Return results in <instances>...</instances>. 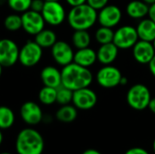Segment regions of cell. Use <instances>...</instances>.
Instances as JSON below:
<instances>
[{
    "label": "cell",
    "instance_id": "5b68a950",
    "mask_svg": "<svg viewBox=\"0 0 155 154\" xmlns=\"http://www.w3.org/2000/svg\"><path fill=\"white\" fill-rule=\"evenodd\" d=\"M43 56V48L35 41H27L19 51L20 64L25 67L36 65Z\"/></svg>",
    "mask_w": 155,
    "mask_h": 154
},
{
    "label": "cell",
    "instance_id": "7c38bea8",
    "mask_svg": "<svg viewBox=\"0 0 155 154\" xmlns=\"http://www.w3.org/2000/svg\"><path fill=\"white\" fill-rule=\"evenodd\" d=\"M123 17L122 10L115 5H107L99 10L97 22L102 26L114 28L117 26Z\"/></svg>",
    "mask_w": 155,
    "mask_h": 154
},
{
    "label": "cell",
    "instance_id": "277c9868",
    "mask_svg": "<svg viewBox=\"0 0 155 154\" xmlns=\"http://www.w3.org/2000/svg\"><path fill=\"white\" fill-rule=\"evenodd\" d=\"M152 99L150 89L143 84H136L131 86L126 93L128 105L135 111H143L148 108Z\"/></svg>",
    "mask_w": 155,
    "mask_h": 154
},
{
    "label": "cell",
    "instance_id": "8992f818",
    "mask_svg": "<svg viewBox=\"0 0 155 154\" xmlns=\"http://www.w3.org/2000/svg\"><path fill=\"white\" fill-rule=\"evenodd\" d=\"M139 36L136 27L133 25H123L114 31L113 43L122 50L133 48L138 42Z\"/></svg>",
    "mask_w": 155,
    "mask_h": 154
},
{
    "label": "cell",
    "instance_id": "484cf974",
    "mask_svg": "<svg viewBox=\"0 0 155 154\" xmlns=\"http://www.w3.org/2000/svg\"><path fill=\"white\" fill-rule=\"evenodd\" d=\"M114 31L113 28L106 26H100L94 34V38L96 42L100 44H104L108 43H112L114 40Z\"/></svg>",
    "mask_w": 155,
    "mask_h": 154
},
{
    "label": "cell",
    "instance_id": "6da1fadb",
    "mask_svg": "<svg viewBox=\"0 0 155 154\" xmlns=\"http://www.w3.org/2000/svg\"><path fill=\"white\" fill-rule=\"evenodd\" d=\"M61 74L62 85L72 91L89 87L94 81V75L89 68L81 66L74 62L64 66L61 70Z\"/></svg>",
    "mask_w": 155,
    "mask_h": 154
},
{
    "label": "cell",
    "instance_id": "7bdbcfd3",
    "mask_svg": "<svg viewBox=\"0 0 155 154\" xmlns=\"http://www.w3.org/2000/svg\"><path fill=\"white\" fill-rule=\"evenodd\" d=\"M45 1H48V2H50V1H52V2H59L60 0H45Z\"/></svg>",
    "mask_w": 155,
    "mask_h": 154
},
{
    "label": "cell",
    "instance_id": "b9f144b4",
    "mask_svg": "<svg viewBox=\"0 0 155 154\" xmlns=\"http://www.w3.org/2000/svg\"><path fill=\"white\" fill-rule=\"evenodd\" d=\"M2 71H3V66H2L1 64H0V76H1V74H2Z\"/></svg>",
    "mask_w": 155,
    "mask_h": 154
},
{
    "label": "cell",
    "instance_id": "f6af8a7d",
    "mask_svg": "<svg viewBox=\"0 0 155 154\" xmlns=\"http://www.w3.org/2000/svg\"><path fill=\"white\" fill-rule=\"evenodd\" d=\"M0 154H11V153H9V152H2V153H0Z\"/></svg>",
    "mask_w": 155,
    "mask_h": 154
},
{
    "label": "cell",
    "instance_id": "8fae6325",
    "mask_svg": "<svg viewBox=\"0 0 155 154\" xmlns=\"http://www.w3.org/2000/svg\"><path fill=\"white\" fill-rule=\"evenodd\" d=\"M22 28L24 31L31 35H35L45 28V19L41 13L34 10H27L21 15Z\"/></svg>",
    "mask_w": 155,
    "mask_h": 154
},
{
    "label": "cell",
    "instance_id": "ba28073f",
    "mask_svg": "<svg viewBox=\"0 0 155 154\" xmlns=\"http://www.w3.org/2000/svg\"><path fill=\"white\" fill-rule=\"evenodd\" d=\"M45 22L52 26H57L64 23L67 15L64 5L60 2L45 1L41 12Z\"/></svg>",
    "mask_w": 155,
    "mask_h": 154
},
{
    "label": "cell",
    "instance_id": "d6a6232c",
    "mask_svg": "<svg viewBox=\"0 0 155 154\" xmlns=\"http://www.w3.org/2000/svg\"><path fill=\"white\" fill-rule=\"evenodd\" d=\"M65 2H66L71 7H74V6H77V5L85 4V3H86V0H65Z\"/></svg>",
    "mask_w": 155,
    "mask_h": 154
},
{
    "label": "cell",
    "instance_id": "ab89813d",
    "mask_svg": "<svg viewBox=\"0 0 155 154\" xmlns=\"http://www.w3.org/2000/svg\"><path fill=\"white\" fill-rule=\"evenodd\" d=\"M152 148H153V153L155 154V139L153 140V144H152Z\"/></svg>",
    "mask_w": 155,
    "mask_h": 154
},
{
    "label": "cell",
    "instance_id": "f35d334b",
    "mask_svg": "<svg viewBox=\"0 0 155 154\" xmlns=\"http://www.w3.org/2000/svg\"><path fill=\"white\" fill-rule=\"evenodd\" d=\"M143 1L145 2L146 4H148L149 5H153V4L155 3V0H143Z\"/></svg>",
    "mask_w": 155,
    "mask_h": 154
},
{
    "label": "cell",
    "instance_id": "7a4b0ae2",
    "mask_svg": "<svg viewBox=\"0 0 155 154\" xmlns=\"http://www.w3.org/2000/svg\"><path fill=\"white\" fill-rule=\"evenodd\" d=\"M98 12L87 3L74 6L70 9L66 18L74 30H88L97 22Z\"/></svg>",
    "mask_w": 155,
    "mask_h": 154
},
{
    "label": "cell",
    "instance_id": "f546056e",
    "mask_svg": "<svg viewBox=\"0 0 155 154\" xmlns=\"http://www.w3.org/2000/svg\"><path fill=\"white\" fill-rule=\"evenodd\" d=\"M108 2L109 0H86V3L97 11L107 5Z\"/></svg>",
    "mask_w": 155,
    "mask_h": 154
},
{
    "label": "cell",
    "instance_id": "ee69618b",
    "mask_svg": "<svg viewBox=\"0 0 155 154\" xmlns=\"http://www.w3.org/2000/svg\"><path fill=\"white\" fill-rule=\"evenodd\" d=\"M152 43H153V47H154V49H155V39L153 40V42H152Z\"/></svg>",
    "mask_w": 155,
    "mask_h": 154
},
{
    "label": "cell",
    "instance_id": "8d00e7d4",
    "mask_svg": "<svg viewBox=\"0 0 155 154\" xmlns=\"http://www.w3.org/2000/svg\"><path fill=\"white\" fill-rule=\"evenodd\" d=\"M82 154H102V152L96 149H87Z\"/></svg>",
    "mask_w": 155,
    "mask_h": 154
},
{
    "label": "cell",
    "instance_id": "60d3db41",
    "mask_svg": "<svg viewBox=\"0 0 155 154\" xmlns=\"http://www.w3.org/2000/svg\"><path fill=\"white\" fill-rule=\"evenodd\" d=\"M2 143H3V134H2V132L0 130V145H1Z\"/></svg>",
    "mask_w": 155,
    "mask_h": 154
},
{
    "label": "cell",
    "instance_id": "d6986e66",
    "mask_svg": "<svg viewBox=\"0 0 155 154\" xmlns=\"http://www.w3.org/2000/svg\"><path fill=\"white\" fill-rule=\"evenodd\" d=\"M149 5L143 0H132L126 5V13L133 19H143L148 15Z\"/></svg>",
    "mask_w": 155,
    "mask_h": 154
},
{
    "label": "cell",
    "instance_id": "3957f363",
    "mask_svg": "<svg viewBox=\"0 0 155 154\" xmlns=\"http://www.w3.org/2000/svg\"><path fill=\"white\" fill-rule=\"evenodd\" d=\"M44 149L45 141L38 131L25 128L17 134L15 150L18 154H42Z\"/></svg>",
    "mask_w": 155,
    "mask_h": 154
},
{
    "label": "cell",
    "instance_id": "e575fe53",
    "mask_svg": "<svg viewBox=\"0 0 155 154\" xmlns=\"http://www.w3.org/2000/svg\"><path fill=\"white\" fill-rule=\"evenodd\" d=\"M148 66H149L150 73L152 74V75L153 77H155V55L153 57V59L150 61V63L148 64Z\"/></svg>",
    "mask_w": 155,
    "mask_h": 154
},
{
    "label": "cell",
    "instance_id": "cb8c5ba5",
    "mask_svg": "<svg viewBox=\"0 0 155 154\" xmlns=\"http://www.w3.org/2000/svg\"><path fill=\"white\" fill-rule=\"evenodd\" d=\"M15 113L11 108L1 105L0 106V130H6L15 123Z\"/></svg>",
    "mask_w": 155,
    "mask_h": 154
},
{
    "label": "cell",
    "instance_id": "4316f807",
    "mask_svg": "<svg viewBox=\"0 0 155 154\" xmlns=\"http://www.w3.org/2000/svg\"><path fill=\"white\" fill-rule=\"evenodd\" d=\"M4 25L10 32H16L22 28V17L18 14H10L4 20Z\"/></svg>",
    "mask_w": 155,
    "mask_h": 154
},
{
    "label": "cell",
    "instance_id": "e0dca14e",
    "mask_svg": "<svg viewBox=\"0 0 155 154\" xmlns=\"http://www.w3.org/2000/svg\"><path fill=\"white\" fill-rule=\"evenodd\" d=\"M119 48L112 42L104 44H101L97 53V61L103 65L112 64L117 58L119 54Z\"/></svg>",
    "mask_w": 155,
    "mask_h": 154
},
{
    "label": "cell",
    "instance_id": "4fadbf2b",
    "mask_svg": "<svg viewBox=\"0 0 155 154\" xmlns=\"http://www.w3.org/2000/svg\"><path fill=\"white\" fill-rule=\"evenodd\" d=\"M51 54L54 62L63 67L74 62V52L65 41H56L51 47Z\"/></svg>",
    "mask_w": 155,
    "mask_h": 154
},
{
    "label": "cell",
    "instance_id": "4dcf8cb0",
    "mask_svg": "<svg viewBox=\"0 0 155 154\" xmlns=\"http://www.w3.org/2000/svg\"><path fill=\"white\" fill-rule=\"evenodd\" d=\"M45 0H32L31 5H30V9L34 10L35 12L41 13L42 10H43V7L45 5Z\"/></svg>",
    "mask_w": 155,
    "mask_h": 154
},
{
    "label": "cell",
    "instance_id": "44dd1931",
    "mask_svg": "<svg viewBox=\"0 0 155 154\" xmlns=\"http://www.w3.org/2000/svg\"><path fill=\"white\" fill-rule=\"evenodd\" d=\"M77 108L73 104L61 105V107L55 113V118L64 123H70L75 121L77 118Z\"/></svg>",
    "mask_w": 155,
    "mask_h": 154
},
{
    "label": "cell",
    "instance_id": "9a60e30c",
    "mask_svg": "<svg viewBox=\"0 0 155 154\" xmlns=\"http://www.w3.org/2000/svg\"><path fill=\"white\" fill-rule=\"evenodd\" d=\"M132 49L134 60L141 64H148L155 55V49L152 42L139 39Z\"/></svg>",
    "mask_w": 155,
    "mask_h": 154
},
{
    "label": "cell",
    "instance_id": "30bf717a",
    "mask_svg": "<svg viewBox=\"0 0 155 154\" xmlns=\"http://www.w3.org/2000/svg\"><path fill=\"white\" fill-rule=\"evenodd\" d=\"M98 97L96 93L89 87L74 91L72 103L77 108V110H91L96 105Z\"/></svg>",
    "mask_w": 155,
    "mask_h": 154
},
{
    "label": "cell",
    "instance_id": "74e56055",
    "mask_svg": "<svg viewBox=\"0 0 155 154\" xmlns=\"http://www.w3.org/2000/svg\"><path fill=\"white\" fill-rule=\"evenodd\" d=\"M127 83H128V79H127L126 77H124V76L123 75V77H122V79H121V83H120V85H125V84H127Z\"/></svg>",
    "mask_w": 155,
    "mask_h": 154
},
{
    "label": "cell",
    "instance_id": "d4e9b609",
    "mask_svg": "<svg viewBox=\"0 0 155 154\" xmlns=\"http://www.w3.org/2000/svg\"><path fill=\"white\" fill-rule=\"evenodd\" d=\"M56 93L57 89L49 87V86H44L38 93V99L39 102L45 105H51L56 103Z\"/></svg>",
    "mask_w": 155,
    "mask_h": 154
},
{
    "label": "cell",
    "instance_id": "1f68e13d",
    "mask_svg": "<svg viewBox=\"0 0 155 154\" xmlns=\"http://www.w3.org/2000/svg\"><path fill=\"white\" fill-rule=\"evenodd\" d=\"M124 154H150V152L146 149L142 147H133L128 149Z\"/></svg>",
    "mask_w": 155,
    "mask_h": 154
},
{
    "label": "cell",
    "instance_id": "7402d4cb",
    "mask_svg": "<svg viewBox=\"0 0 155 154\" xmlns=\"http://www.w3.org/2000/svg\"><path fill=\"white\" fill-rule=\"evenodd\" d=\"M35 41L42 48H51L57 41L56 34L50 29H43L35 35Z\"/></svg>",
    "mask_w": 155,
    "mask_h": 154
},
{
    "label": "cell",
    "instance_id": "ac0fdd59",
    "mask_svg": "<svg viewBox=\"0 0 155 154\" xmlns=\"http://www.w3.org/2000/svg\"><path fill=\"white\" fill-rule=\"evenodd\" d=\"M96 61H97V53L90 46L82 49H77V51L74 52V63L81 66L90 68L92 65L95 64Z\"/></svg>",
    "mask_w": 155,
    "mask_h": 154
},
{
    "label": "cell",
    "instance_id": "ffe728a7",
    "mask_svg": "<svg viewBox=\"0 0 155 154\" xmlns=\"http://www.w3.org/2000/svg\"><path fill=\"white\" fill-rule=\"evenodd\" d=\"M136 30L140 40L153 42L155 39V23L150 17L141 19Z\"/></svg>",
    "mask_w": 155,
    "mask_h": 154
},
{
    "label": "cell",
    "instance_id": "9c48e42d",
    "mask_svg": "<svg viewBox=\"0 0 155 154\" xmlns=\"http://www.w3.org/2000/svg\"><path fill=\"white\" fill-rule=\"evenodd\" d=\"M18 45L11 39H0V64L3 67H11L19 59Z\"/></svg>",
    "mask_w": 155,
    "mask_h": 154
},
{
    "label": "cell",
    "instance_id": "836d02e7",
    "mask_svg": "<svg viewBox=\"0 0 155 154\" xmlns=\"http://www.w3.org/2000/svg\"><path fill=\"white\" fill-rule=\"evenodd\" d=\"M148 17H150L155 23V3L149 6V13H148Z\"/></svg>",
    "mask_w": 155,
    "mask_h": 154
},
{
    "label": "cell",
    "instance_id": "d590c367",
    "mask_svg": "<svg viewBox=\"0 0 155 154\" xmlns=\"http://www.w3.org/2000/svg\"><path fill=\"white\" fill-rule=\"evenodd\" d=\"M148 109L151 111V113L155 114V97L154 98L152 97V99L149 103V105H148Z\"/></svg>",
    "mask_w": 155,
    "mask_h": 154
},
{
    "label": "cell",
    "instance_id": "5bb4252c",
    "mask_svg": "<svg viewBox=\"0 0 155 154\" xmlns=\"http://www.w3.org/2000/svg\"><path fill=\"white\" fill-rule=\"evenodd\" d=\"M22 120L28 125H36L43 120V111L35 102L28 101L22 104L20 108Z\"/></svg>",
    "mask_w": 155,
    "mask_h": 154
},
{
    "label": "cell",
    "instance_id": "603a6c76",
    "mask_svg": "<svg viewBox=\"0 0 155 154\" xmlns=\"http://www.w3.org/2000/svg\"><path fill=\"white\" fill-rule=\"evenodd\" d=\"M91 40V34L88 30H74L72 35V44L76 49L89 47Z\"/></svg>",
    "mask_w": 155,
    "mask_h": 154
},
{
    "label": "cell",
    "instance_id": "83f0119b",
    "mask_svg": "<svg viewBox=\"0 0 155 154\" xmlns=\"http://www.w3.org/2000/svg\"><path fill=\"white\" fill-rule=\"evenodd\" d=\"M73 94L74 91L61 85L57 88L56 93V103L60 105L70 104L73 101Z\"/></svg>",
    "mask_w": 155,
    "mask_h": 154
},
{
    "label": "cell",
    "instance_id": "f1b7e54d",
    "mask_svg": "<svg viewBox=\"0 0 155 154\" xmlns=\"http://www.w3.org/2000/svg\"><path fill=\"white\" fill-rule=\"evenodd\" d=\"M7 5L11 10L16 13H24L30 9L32 0H7Z\"/></svg>",
    "mask_w": 155,
    "mask_h": 154
},
{
    "label": "cell",
    "instance_id": "2e32d148",
    "mask_svg": "<svg viewBox=\"0 0 155 154\" xmlns=\"http://www.w3.org/2000/svg\"><path fill=\"white\" fill-rule=\"evenodd\" d=\"M40 78L44 86H49L57 89L62 85L61 71L54 66L47 65L40 73Z\"/></svg>",
    "mask_w": 155,
    "mask_h": 154
},
{
    "label": "cell",
    "instance_id": "52a82bcc",
    "mask_svg": "<svg viewBox=\"0 0 155 154\" xmlns=\"http://www.w3.org/2000/svg\"><path fill=\"white\" fill-rule=\"evenodd\" d=\"M122 77V72L112 64L104 65L96 74L98 84L104 89H113L120 85Z\"/></svg>",
    "mask_w": 155,
    "mask_h": 154
}]
</instances>
